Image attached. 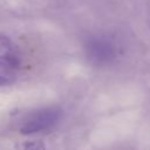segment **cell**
Here are the masks:
<instances>
[{
  "label": "cell",
  "mask_w": 150,
  "mask_h": 150,
  "mask_svg": "<svg viewBox=\"0 0 150 150\" xmlns=\"http://www.w3.org/2000/svg\"><path fill=\"white\" fill-rule=\"evenodd\" d=\"M21 70V53L16 43L0 34V87L14 82Z\"/></svg>",
  "instance_id": "1"
},
{
  "label": "cell",
  "mask_w": 150,
  "mask_h": 150,
  "mask_svg": "<svg viewBox=\"0 0 150 150\" xmlns=\"http://www.w3.org/2000/svg\"><path fill=\"white\" fill-rule=\"evenodd\" d=\"M61 110L57 107H46L28 114L20 124V132L23 135L36 134L48 130L57 123Z\"/></svg>",
  "instance_id": "2"
},
{
  "label": "cell",
  "mask_w": 150,
  "mask_h": 150,
  "mask_svg": "<svg viewBox=\"0 0 150 150\" xmlns=\"http://www.w3.org/2000/svg\"><path fill=\"white\" fill-rule=\"evenodd\" d=\"M86 53L89 60L95 64H107L116 55L115 45L105 36H94L88 39Z\"/></svg>",
  "instance_id": "3"
}]
</instances>
